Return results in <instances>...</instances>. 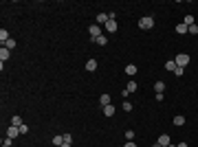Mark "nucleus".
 Instances as JSON below:
<instances>
[{
    "label": "nucleus",
    "mask_w": 198,
    "mask_h": 147,
    "mask_svg": "<svg viewBox=\"0 0 198 147\" xmlns=\"http://www.w3.org/2000/svg\"><path fill=\"white\" fill-rule=\"evenodd\" d=\"M156 143H158V145H163V147H167V145H169V136H167V134H161Z\"/></svg>",
    "instance_id": "nucleus-8"
},
{
    "label": "nucleus",
    "mask_w": 198,
    "mask_h": 147,
    "mask_svg": "<svg viewBox=\"0 0 198 147\" xmlns=\"http://www.w3.org/2000/svg\"><path fill=\"white\" fill-rule=\"evenodd\" d=\"M60 147H71V143H66V141H64V145H60Z\"/></svg>",
    "instance_id": "nucleus-31"
},
{
    "label": "nucleus",
    "mask_w": 198,
    "mask_h": 147,
    "mask_svg": "<svg viewBox=\"0 0 198 147\" xmlns=\"http://www.w3.org/2000/svg\"><path fill=\"white\" fill-rule=\"evenodd\" d=\"M53 145H55V147H60V145H64V136H62V134H57V136H53Z\"/></svg>",
    "instance_id": "nucleus-15"
},
{
    "label": "nucleus",
    "mask_w": 198,
    "mask_h": 147,
    "mask_svg": "<svg viewBox=\"0 0 198 147\" xmlns=\"http://www.w3.org/2000/svg\"><path fill=\"white\" fill-rule=\"evenodd\" d=\"M7 40H9V31H7V29H0V42L5 44Z\"/></svg>",
    "instance_id": "nucleus-17"
},
{
    "label": "nucleus",
    "mask_w": 198,
    "mask_h": 147,
    "mask_svg": "<svg viewBox=\"0 0 198 147\" xmlns=\"http://www.w3.org/2000/svg\"><path fill=\"white\" fill-rule=\"evenodd\" d=\"M123 110H126V112H130V110H132V103H130V101H128V99L123 101Z\"/></svg>",
    "instance_id": "nucleus-26"
},
{
    "label": "nucleus",
    "mask_w": 198,
    "mask_h": 147,
    "mask_svg": "<svg viewBox=\"0 0 198 147\" xmlns=\"http://www.w3.org/2000/svg\"><path fill=\"white\" fill-rule=\"evenodd\" d=\"M103 29H106V31H108V33H115V31H117V29H119V24H117V22H115V20H108V22H106V24H103Z\"/></svg>",
    "instance_id": "nucleus-5"
},
{
    "label": "nucleus",
    "mask_w": 198,
    "mask_h": 147,
    "mask_svg": "<svg viewBox=\"0 0 198 147\" xmlns=\"http://www.w3.org/2000/svg\"><path fill=\"white\" fill-rule=\"evenodd\" d=\"M167 147H176V145H172V143H169V145H167Z\"/></svg>",
    "instance_id": "nucleus-33"
},
{
    "label": "nucleus",
    "mask_w": 198,
    "mask_h": 147,
    "mask_svg": "<svg viewBox=\"0 0 198 147\" xmlns=\"http://www.w3.org/2000/svg\"><path fill=\"white\" fill-rule=\"evenodd\" d=\"M99 103H101V108L103 105H110V95H101L99 97Z\"/></svg>",
    "instance_id": "nucleus-14"
},
{
    "label": "nucleus",
    "mask_w": 198,
    "mask_h": 147,
    "mask_svg": "<svg viewBox=\"0 0 198 147\" xmlns=\"http://www.w3.org/2000/svg\"><path fill=\"white\" fill-rule=\"evenodd\" d=\"M26 132H29V127H26V125H20V134H22V136H24V134H26Z\"/></svg>",
    "instance_id": "nucleus-28"
},
{
    "label": "nucleus",
    "mask_w": 198,
    "mask_h": 147,
    "mask_svg": "<svg viewBox=\"0 0 198 147\" xmlns=\"http://www.w3.org/2000/svg\"><path fill=\"white\" fill-rule=\"evenodd\" d=\"M126 75H137V66H134V64H128V66H126Z\"/></svg>",
    "instance_id": "nucleus-9"
},
{
    "label": "nucleus",
    "mask_w": 198,
    "mask_h": 147,
    "mask_svg": "<svg viewBox=\"0 0 198 147\" xmlns=\"http://www.w3.org/2000/svg\"><path fill=\"white\" fill-rule=\"evenodd\" d=\"M18 136H20V127H16V125H11V127H9V130H7V139H18Z\"/></svg>",
    "instance_id": "nucleus-4"
},
{
    "label": "nucleus",
    "mask_w": 198,
    "mask_h": 147,
    "mask_svg": "<svg viewBox=\"0 0 198 147\" xmlns=\"http://www.w3.org/2000/svg\"><path fill=\"white\" fill-rule=\"evenodd\" d=\"M88 33H90V38H92V42H95L99 35H103L101 33V29H99V24H90V29H88Z\"/></svg>",
    "instance_id": "nucleus-3"
},
{
    "label": "nucleus",
    "mask_w": 198,
    "mask_h": 147,
    "mask_svg": "<svg viewBox=\"0 0 198 147\" xmlns=\"http://www.w3.org/2000/svg\"><path fill=\"white\" fill-rule=\"evenodd\" d=\"M123 147H137V145H134V143H132V141H128V143H126Z\"/></svg>",
    "instance_id": "nucleus-29"
},
{
    "label": "nucleus",
    "mask_w": 198,
    "mask_h": 147,
    "mask_svg": "<svg viewBox=\"0 0 198 147\" xmlns=\"http://www.w3.org/2000/svg\"><path fill=\"white\" fill-rule=\"evenodd\" d=\"M174 125H178V127H183V125H185V116H183V114H178V116H174Z\"/></svg>",
    "instance_id": "nucleus-12"
},
{
    "label": "nucleus",
    "mask_w": 198,
    "mask_h": 147,
    "mask_svg": "<svg viewBox=\"0 0 198 147\" xmlns=\"http://www.w3.org/2000/svg\"><path fill=\"white\" fill-rule=\"evenodd\" d=\"M154 92L156 95H163L165 92V84H163V81H156V84H154Z\"/></svg>",
    "instance_id": "nucleus-6"
},
{
    "label": "nucleus",
    "mask_w": 198,
    "mask_h": 147,
    "mask_svg": "<svg viewBox=\"0 0 198 147\" xmlns=\"http://www.w3.org/2000/svg\"><path fill=\"white\" fill-rule=\"evenodd\" d=\"M11 125H16V127H20V125H24V123H22V119H20V116L16 114V116L11 119Z\"/></svg>",
    "instance_id": "nucleus-20"
},
{
    "label": "nucleus",
    "mask_w": 198,
    "mask_h": 147,
    "mask_svg": "<svg viewBox=\"0 0 198 147\" xmlns=\"http://www.w3.org/2000/svg\"><path fill=\"white\" fill-rule=\"evenodd\" d=\"M176 66L178 68H185L187 66V64H189V55H187V53H181V55H176Z\"/></svg>",
    "instance_id": "nucleus-2"
},
{
    "label": "nucleus",
    "mask_w": 198,
    "mask_h": 147,
    "mask_svg": "<svg viewBox=\"0 0 198 147\" xmlns=\"http://www.w3.org/2000/svg\"><path fill=\"white\" fill-rule=\"evenodd\" d=\"M187 33H192V35H198V24H192L189 29H187Z\"/></svg>",
    "instance_id": "nucleus-24"
},
{
    "label": "nucleus",
    "mask_w": 198,
    "mask_h": 147,
    "mask_svg": "<svg viewBox=\"0 0 198 147\" xmlns=\"http://www.w3.org/2000/svg\"><path fill=\"white\" fill-rule=\"evenodd\" d=\"M176 147H189V145H187V143H181V145H176Z\"/></svg>",
    "instance_id": "nucleus-30"
},
{
    "label": "nucleus",
    "mask_w": 198,
    "mask_h": 147,
    "mask_svg": "<svg viewBox=\"0 0 198 147\" xmlns=\"http://www.w3.org/2000/svg\"><path fill=\"white\" fill-rule=\"evenodd\" d=\"M95 42L99 44V46H103V44H106V42H108V38H106V35H99V38H97Z\"/></svg>",
    "instance_id": "nucleus-23"
},
{
    "label": "nucleus",
    "mask_w": 198,
    "mask_h": 147,
    "mask_svg": "<svg viewBox=\"0 0 198 147\" xmlns=\"http://www.w3.org/2000/svg\"><path fill=\"white\" fill-rule=\"evenodd\" d=\"M9 53H11V51L2 46V48H0V59H2V62H7V59H9Z\"/></svg>",
    "instance_id": "nucleus-13"
},
{
    "label": "nucleus",
    "mask_w": 198,
    "mask_h": 147,
    "mask_svg": "<svg viewBox=\"0 0 198 147\" xmlns=\"http://www.w3.org/2000/svg\"><path fill=\"white\" fill-rule=\"evenodd\" d=\"M165 68H167L169 72H174V70H176V62H174V59H169V62L165 64Z\"/></svg>",
    "instance_id": "nucleus-18"
},
{
    "label": "nucleus",
    "mask_w": 198,
    "mask_h": 147,
    "mask_svg": "<svg viewBox=\"0 0 198 147\" xmlns=\"http://www.w3.org/2000/svg\"><path fill=\"white\" fill-rule=\"evenodd\" d=\"M103 114H106V116H112V114H115V105H103Z\"/></svg>",
    "instance_id": "nucleus-10"
},
{
    "label": "nucleus",
    "mask_w": 198,
    "mask_h": 147,
    "mask_svg": "<svg viewBox=\"0 0 198 147\" xmlns=\"http://www.w3.org/2000/svg\"><path fill=\"white\" fill-rule=\"evenodd\" d=\"M2 147H7V145H2Z\"/></svg>",
    "instance_id": "nucleus-34"
},
{
    "label": "nucleus",
    "mask_w": 198,
    "mask_h": 147,
    "mask_svg": "<svg viewBox=\"0 0 198 147\" xmlns=\"http://www.w3.org/2000/svg\"><path fill=\"white\" fill-rule=\"evenodd\" d=\"M86 70L95 72V70H97V59H88V62H86Z\"/></svg>",
    "instance_id": "nucleus-7"
},
{
    "label": "nucleus",
    "mask_w": 198,
    "mask_h": 147,
    "mask_svg": "<svg viewBox=\"0 0 198 147\" xmlns=\"http://www.w3.org/2000/svg\"><path fill=\"white\" fill-rule=\"evenodd\" d=\"M126 141H134V132L132 130H126Z\"/></svg>",
    "instance_id": "nucleus-25"
},
{
    "label": "nucleus",
    "mask_w": 198,
    "mask_h": 147,
    "mask_svg": "<svg viewBox=\"0 0 198 147\" xmlns=\"http://www.w3.org/2000/svg\"><path fill=\"white\" fill-rule=\"evenodd\" d=\"M2 46H5V48H9V51H13V48H16V40H11V38H9V40L2 44Z\"/></svg>",
    "instance_id": "nucleus-16"
},
{
    "label": "nucleus",
    "mask_w": 198,
    "mask_h": 147,
    "mask_svg": "<svg viewBox=\"0 0 198 147\" xmlns=\"http://www.w3.org/2000/svg\"><path fill=\"white\" fill-rule=\"evenodd\" d=\"M152 26H154V18H152V15H145V18H141V20H139V29L150 31Z\"/></svg>",
    "instance_id": "nucleus-1"
},
{
    "label": "nucleus",
    "mask_w": 198,
    "mask_h": 147,
    "mask_svg": "<svg viewBox=\"0 0 198 147\" xmlns=\"http://www.w3.org/2000/svg\"><path fill=\"white\" fill-rule=\"evenodd\" d=\"M187 29H189L187 24H176V33H178V35H185V33H187Z\"/></svg>",
    "instance_id": "nucleus-11"
},
{
    "label": "nucleus",
    "mask_w": 198,
    "mask_h": 147,
    "mask_svg": "<svg viewBox=\"0 0 198 147\" xmlns=\"http://www.w3.org/2000/svg\"><path fill=\"white\" fill-rule=\"evenodd\" d=\"M137 90V81H128V88H126V92H134Z\"/></svg>",
    "instance_id": "nucleus-21"
},
{
    "label": "nucleus",
    "mask_w": 198,
    "mask_h": 147,
    "mask_svg": "<svg viewBox=\"0 0 198 147\" xmlns=\"http://www.w3.org/2000/svg\"><path fill=\"white\" fill-rule=\"evenodd\" d=\"M97 22H99V24H106V22H108V13H99V15H97Z\"/></svg>",
    "instance_id": "nucleus-19"
},
{
    "label": "nucleus",
    "mask_w": 198,
    "mask_h": 147,
    "mask_svg": "<svg viewBox=\"0 0 198 147\" xmlns=\"http://www.w3.org/2000/svg\"><path fill=\"white\" fill-rule=\"evenodd\" d=\"M152 147H163V145H158V143H154V145H152Z\"/></svg>",
    "instance_id": "nucleus-32"
},
{
    "label": "nucleus",
    "mask_w": 198,
    "mask_h": 147,
    "mask_svg": "<svg viewBox=\"0 0 198 147\" xmlns=\"http://www.w3.org/2000/svg\"><path fill=\"white\" fill-rule=\"evenodd\" d=\"M183 72H185V68H178V66H176V70H174L176 77H183Z\"/></svg>",
    "instance_id": "nucleus-27"
},
{
    "label": "nucleus",
    "mask_w": 198,
    "mask_h": 147,
    "mask_svg": "<svg viewBox=\"0 0 198 147\" xmlns=\"http://www.w3.org/2000/svg\"><path fill=\"white\" fill-rule=\"evenodd\" d=\"M183 24L192 26V24H194V15H185V18H183Z\"/></svg>",
    "instance_id": "nucleus-22"
}]
</instances>
